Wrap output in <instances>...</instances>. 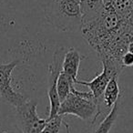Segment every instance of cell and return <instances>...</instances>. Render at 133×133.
Instances as JSON below:
<instances>
[{
  "label": "cell",
  "instance_id": "cell-14",
  "mask_svg": "<svg viewBox=\"0 0 133 133\" xmlns=\"http://www.w3.org/2000/svg\"><path fill=\"white\" fill-rule=\"evenodd\" d=\"M63 117L64 116L57 115L51 119H46L48 122L41 133H59L60 127L63 123Z\"/></svg>",
  "mask_w": 133,
  "mask_h": 133
},
{
  "label": "cell",
  "instance_id": "cell-15",
  "mask_svg": "<svg viewBox=\"0 0 133 133\" xmlns=\"http://www.w3.org/2000/svg\"><path fill=\"white\" fill-rule=\"evenodd\" d=\"M121 64L125 68H131L133 66V54L127 51L121 57Z\"/></svg>",
  "mask_w": 133,
  "mask_h": 133
},
{
  "label": "cell",
  "instance_id": "cell-7",
  "mask_svg": "<svg viewBox=\"0 0 133 133\" xmlns=\"http://www.w3.org/2000/svg\"><path fill=\"white\" fill-rule=\"evenodd\" d=\"M37 103L35 100H26L16 108L17 122L22 133H41L48 120L37 115Z\"/></svg>",
  "mask_w": 133,
  "mask_h": 133
},
{
  "label": "cell",
  "instance_id": "cell-4",
  "mask_svg": "<svg viewBox=\"0 0 133 133\" xmlns=\"http://www.w3.org/2000/svg\"><path fill=\"white\" fill-rule=\"evenodd\" d=\"M66 49L65 48H57L53 55L52 62L48 68V96L49 99L50 108L49 115L46 119H51L58 115L60 108V100L57 90V83L59 74L62 71V62Z\"/></svg>",
  "mask_w": 133,
  "mask_h": 133
},
{
  "label": "cell",
  "instance_id": "cell-3",
  "mask_svg": "<svg viewBox=\"0 0 133 133\" xmlns=\"http://www.w3.org/2000/svg\"><path fill=\"white\" fill-rule=\"evenodd\" d=\"M58 115H73L82 120H91L94 123L98 117V105L90 91H79L74 87L69 96L61 102Z\"/></svg>",
  "mask_w": 133,
  "mask_h": 133
},
{
  "label": "cell",
  "instance_id": "cell-10",
  "mask_svg": "<svg viewBox=\"0 0 133 133\" xmlns=\"http://www.w3.org/2000/svg\"><path fill=\"white\" fill-rule=\"evenodd\" d=\"M105 10V0H81L80 11L82 25L96 19Z\"/></svg>",
  "mask_w": 133,
  "mask_h": 133
},
{
  "label": "cell",
  "instance_id": "cell-16",
  "mask_svg": "<svg viewBox=\"0 0 133 133\" xmlns=\"http://www.w3.org/2000/svg\"><path fill=\"white\" fill-rule=\"evenodd\" d=\"M128 51L130 52L131 54H133V41H131L130 43L129 44V46H128Z\"/></svg>",
  "mask_w": 133,
  "mask_h": 133
},
{
  "label": "cell",
  "instance_id": "cell-5",
  "mask_svg": "<svg viewBox=\"0 0 133 133\" xmlns=\"http://www.w3.org/2000/svg\"><path fill=\"white\" fill-rule=\"evenodd\" d=\"M101 62L103 64V71L96 78H93L91 81H83L78 79L76 81V84H80L89 88L90 92L92 93L96 99L97 104L102 98L104 90L111 78L119 76L124 69L121 63L116 62L110 59H101Z\"/></svg>",
  "mask_w": 133,
  "mask_h": 133
},
{
  "label": "cell",
  "instance_id": "cell-11",
  "mask_svg": "<svg viewBox=\"0 0 133 133\" xmlns=\"http://www.w3.org/2000/svg\"><path fill=\"white\" fill-rule=\"evenodd\" d=\"M105 6L124 19L133 12V0H105Z\"/></svg>",
  "mask_w": 133,
  "mask_h": 133
},
{
  "label": "cell",
  "instance_id": "cell-1",
  "mask_svg": "<svg viewBox=\"0 0 133 133\" xmlns=\"http://www.w3.org/2000/svg\"><path fill=\"white\" fill-rule=\"evenodd\" d=\"M125 19L119 15L106 8L96 19L81 26L82 37L97 53H100L122 28Z\"/></svg>",
  "mask_w": 133,
  "mask_h": 133
},
{
  "label": "cell",
  "instance_id": "cell-9",
  "mask_svg": "<svg viewBox=\"0 0 133 133\" xmlns=\"http://www.w3.org/2000/svg\"><path fill=\"white\" fill-rule=\"evenodd\" d=\"M84 57L79 53L78 50L74 48H70L66 49V54L64 56V59L62 62V71L69 76L73 80H78V72L79 69L80 63Z\"/></svg>",
  "mask_w": 133,
  "mask_h": 133
},
{
  "label": "cell",
  "instance_id": "cell-13",
  "mask_svg": "<svg viewBox=\"0 0 133 133\" xmlns=\"http://www.w3.org/2000/svg\"><path fill=\"white\" fill-rule=\"evenodd\" d=\"M118 116V104L117 102L113 108L111 109L110 112L104 118V119L100 122V124L98 126L93 133H109L111 130L113 125L116 122Z\"/></svg>",
  "mask_w": 133,
  "mask_h": 133
},
{
  "label": "cell",
  "instance_id": "cell-12",
  "mask_svg": "<svg viewBox=\"0 0 133 133\" xmlns=\"http://www.w3.org/2000/svg\"><path fill=\"white\" fill-rule=\"evenodd\" d=\"M75 84H76L75 81L70 77L68 76L63 71H61L57 83V90L60 102H62L66 97L69 96V93L71 92L72 88H74Z\"/></svg>",
  "mask_w": 133,
  "mask_h": 133
},
{
  "label": "cell",
  "instance_id": "cell-2",
  "mask_svg": "<svg viewBox=\"0 0 133 133\" xmlns=\"http://www.w3.org/2000/svg\"><path fill=\"white\" fill-rule=\"evenodd\" d=\"M45 17L58 31L76 32L82 26L80 3L75 0H48Z\"/></svg>",
  "mask_w": 133,
  "mask_h": 133
},
{
  "label": "cell",
  "instance_id": "cell-8",
  "mask_svg": "<svg viewBox=\"0 0 133 133\" xmlns=\"http://www.w3.org/2000/svg\"><path fill=\"white\" fill-rule=\"evenodd\" d=\"M118 77H114L111 78L104 90L102 98L97 104L98 116L103 113L107 116L110 112L113 106L118 101V96H119V88H118Z\"/></svg>",
  "mask_w": 133,
  "mask_h": 133
},
{
  "label": "cell",
  "instance_id": "cell-6",
  "mask_svg": "<svg viewBox=\"0 0 133 133\" xmlns=\"http://www.w3.org/2000/svg\"><path fill=\"white\" fill-rule=\"evenodd\" d=\"M19 64L18 59L6 64L0 63V96L5 102L17 108L28 100V97L17 92L11 85L12 72Z\"/></svg>",
  "mask_w": 133,
  "mask_h": 133
},
{
  "label": "cell",
  "instance_id": "cell-17",
  "mask_svg": "<svg viewBox=\"0 0 133 133\" xmlns=\"http://www.w3.org/2000/svg\"><path fill=\"white\" fill-rule=\"evenodd\" d=\"M75 1H78V2H79V3L81 2V0H75Z\"/></svg>",
  "mask_w": 133,
  "mask_h": 133
}]
</instances>
